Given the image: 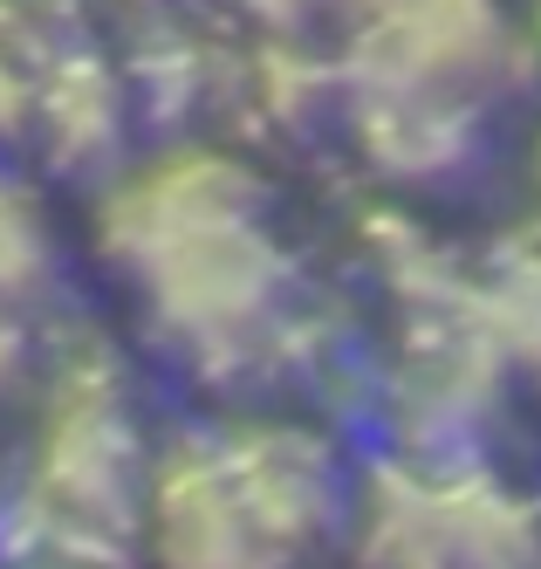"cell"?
<instances>
[{"mask_svg":"<svg viewBox=\"0 0 541 569\" xmlns=\"http://www.w3.org/2000/svg\"><path fill=\"white\" fill-rule=\"evenodd\" d=\"M97 240L138 274L151 316L206 371L261 357L281 309V248L261 227V186L233 158L186 151L123 186Z\"/></svg>","mask_w":541,"mask_h":569,"instance_id":"6da1fadb","label":"cell"},{"mask_svg":"<svg viewBox=\"0 0 541 569\" xmlns=\"http://www.w3.org/2000/svg\"><path fill=\"white\" fill-rule=\"evenodd\" d=\"M144 453L131 412L117 405L110 378H76L62 385L49 446H41V480H34V521L41 542L69 549H123L138 536L144 508Z\"/></svg>","mask_w":541,"mask_h":569,"instance_id":"7a4b0ae2","label":"cell"},{"mask_svg":"<svg viewBox=\"0 0 541 569\" xmlns=\"http://www.w3.org/2000/svg\"><path fill=\"white\" fill-rule=\"evenodd\" d=\"M528 536L487 487L398 473L370 487L363 569H521Z\"/></svg>","mask_w":541,"mask_h":569,"instance_id":"3957f363","label":"cell"},{"mask_svg":"<svg viewBox=\"0 0 541 569\" xmlns=\"http://www.w3.org/2000/svg\"><path fill=\"white\" fill-rule=\"evenodd\" d=\"M144 521H151V562L158 569H295L220 460V446H179L172 460L151 467L144 487Z\"/></svg>","mask_w":541,"mask_h":569,"instance_id":"277c9868","label":"cell"},{"mask_svg":"<svg viewBox=\"0 0 541 569\" xmlns=\"http://www.w3.org/2000/svg\"><path fill=\"white\" fill-rule=\"evenodd\" d=\"M220 460L240 487V501L254 508V521L288 556H309L315 542L337 536L343 487H337V460H329L322 439H309L295 426H247V432L220 439Z\"/></svg>","mask_w":541,"mask_h":569,"instance_id":"5b68a950","label":"cell"},{"mask_svg":"<svg viewBox=\"0 0 541 569\" xmlns=\"http://www.w3.org/2000/svg\"><path fill=\"white\" fill-rule=\"evenodd\" d=\"M363 151L370 166L411 186H445L473 166L480 124L467 103H432V97H363Z\"/></svg>","mask_w":541,"mask_h":569,"instance_id":"8992f818","label":"cell"},{"mask_svg":"<svg viewBox=\"0 0 541 569\" xmlns=\"http://www.w3.org/2000/svg\"><path fill=\"white\" fill-rule=\"evenodd\" d=\"M41 138H49L62 172H82V166H97V158L117 151V138H123V97H117V83L97 62H69L56 76V90L41 97Z\"/></svg>","mask_w":541,"mask_h":569,"instance_id":"52a82bcc","label":"cell"},{"mask_svg":"<svg viewBox=\"0 0 541 569\" xmlns=\"http://www.w3.org/2000/svg\"><path fill=\"white\" fill-rule=\"evenodd\" d=\"M41 281H49V233L21 199L0 192V316H14V302H28Z\"/></svg>","mask_w":541,"mask_h":569,"instance_id":"ba28073f","label":"cell"},{"mask_svg":"<svg viewBox=\"0 0 541 569\" xmlns=\"http://www.w3.org/2000/svg\"><path fill=\"white\" fill-rule=\"evenodd\" d=\"M21 124H28V97L8 83V69H0V144L21 138Z\"/></svg>","mask_w":541,"mask_h":569,"instance_id":"9c48e42d","label":"cell"},{"mask_svg":"<svg viewBox=\"0 0 541 569\" xmlns=\"http://www.w3.org/2000/svg\"><path fill=\"white\" fill-rule=\"evenodd\" d=\"M14 371H21V337H14V322L0 316V385H8Z\"/></svg>","mask_w":541,"mask_h":569,"instance_id":"30bf717a","label":"cell"}]
</instances>
